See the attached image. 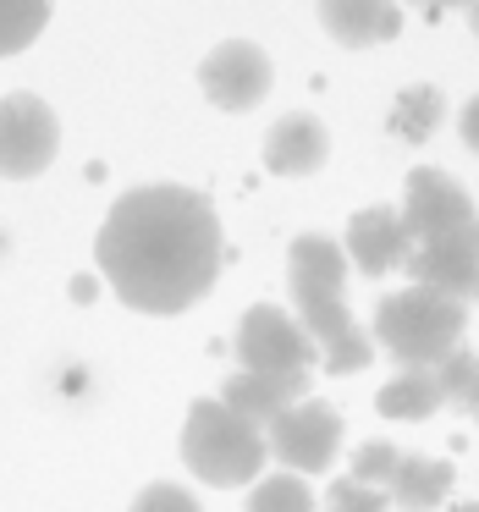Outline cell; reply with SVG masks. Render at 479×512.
Instances as JSON below:
<instances>
[{
  "instance_id": "6da1fadb",
  "label": "cell",
  "mask_w": 479,
  "mask_h": 512,
  "mask_svg": "<svg viewBox=\"0 0 479 512\" xmlns=\"http://www.w3.org/2000/svg\"><path fill=\"white\" fill-rule=\"evenodd\" d=\"M221 215L199 188L149 182L111 204L94 259L111 292L138 314H182L221 276Z\"/></svg>"
},
{
  "instance_id": "7a4b0ae2",
  "label": "cell",
  "mask_w": 479,
  "mask_h": 512,
  "mask_svg": "<svg viewBox=\"0 0 479 512\" xmlns=\"http://www.w3.org/2000/svg\"><path fill=\"white\" fill-rule=\"evenodd\" d=\"M287 292H292V320L320 347V369L358 375V369L375 364V342L347 309V254L336 237H320V232L292 237Z\"/></svg>"
},
{
  "instance_id": "3957f363",
  "label": "cell",
  "mask_w": 479,
  "mask_h": 512,
  "mask_svg": "<svg viewBox=\"0 0 479 512\" xmlns=\"http://www.w3.org/2000/svg\"><path fill=\"white\" fill-rule=\"evenodd\" d=\"M463 331H468V303L430 287H402L375 303L369 342L386 347L402 369H435L446 353L463 347Z\"/></svg>"
},
{
  "instance_id": "277c9868",
  "label": "cell",
  "mask_w": 479,
  "mask_h": 512,
  "mask_svg": "<svg viewBox=\"0 0 479 512\" xmlns=\"http://www.w3.org/2000/svg\"><path fill=\"white\" fill-rule=\"evenodd\" d=\"M182 463L210 490H237L265 474L270 446H265V430L248 424L243 413H232L221 397H199L182 419Z\"/></svg>"
},
{
  "instance_id": "5b68a950",
  "label": "cell",
  "mask_w": 479,
  "mask_h": 512,
  "mask_svg": "<svg viewBox=\"0 0 479 512\" xmlns=\"http://www.w3.org/2000/svg\"><path fill=\"white\" fill-rule=\"evenodd\" d=\"M237 364L248 375H276V380H303L314 386V364H320V347L309 342L298 320L276 303H254L237 325Z\"/></svg>"
},
{
  "instance_id": "8992f818",
  "label": "cell",
  "mask_w": 479,
  "mask_h": 512,
  "mask_svg": "<svg viewBox=\"0 0 479 512\" xmlns=\"http://www.w3.org/2000/svg\"><path fill=\"white\" fill-rule=\"evenodd\" d=\"M265 446L287 474H298V479L325 474L336 463V452H342V413L320 397H303L276 424H265Z\"/></svg>"
},
{
  "instance_id": "52a82bcc",
  "label": "cell",
  "mask_w": 479,
  "mask_h": 512,
  "mask_svg": "<svg viewBox=\"0 0 479 512\" xmlns=\"http://www.w3.org/2000/svg\"><path fill=\"white\" fill-rule=\"evenodd\" d=\"M61 149V122L39 94H6L0 100V177L6 182H34L50 171Z\"/></svg>"
},
{
  "instance_id": "ba28073f",
  "label": "cell",
  "mask_w": 479,
  "mask_h": 512,
  "mask_svg": "<svg viewBox=\"0 0 479 512\" xmlns=\"http://www.w3.org/2000/svg\"><path fill=\"white\" fill-rule=\"evenodd\" d=\"M402 226H408L413 248L435 243L446 232H463V226H479L474 193L441 166H413L408 188H402Z\"/></svg>"
},
{
  "instance_id": "9c48e42d",
  "label": "cell",
  "mask_w": 479,
  "mask_h": 512,
  "mask_svg": "<svg viewBox=\"0 0 479 512\" xmlns=\"http://www.w3.org/2000/svg\"><path fill=\"white\" fill-rule=\"evenodd\" d=\"M270 83H276V67H270V56L254 45V39H221V45L199 61L204 100H210L215 111H226V116L254 111V105L270 94Z\"/></svg>"
},
{
  "instance_id": "30bf717a",
  "label": "cell",
  "mask_w": 479,
  "mask_h": 512,
  "mask_svg": "<svg viewBox=\"0 0 479 512\" xmlns=\"http://www.w3.org/2000/svg\"><path fill=\"white\" fill-rule=\"evenodd\" d=\"M408 276H413V287L446 292L457 303H479V226L419 243L408 259Z\"/></svg>"
},
{
  "instance_id": "8fae6325",
  "label": "cell",
  "mask_w": 479,
  "mask_h": 512,
  "mask_svg": "<svg viewBox=\"0 0 479 512\" xmlns=\"http://www.w3.org/2000/svg\"><path fill=\"white\" fill-rule=\"evenodd\" d=\"M342 254H347V265H353L358 276L408 270L413 237H408V226H402V210H391V204H369V210H358L353 221H347V232H342Z\"/></svg>"
},
{
  "instance_id": "7c38bea8",
  "label": "cell",
  "mask_w": 479,
  "mask_h": 512,
  "mask_svg": "<svg viewBox=\"0 0 479 512\" xmlns=\"http://www.w3.org/2000/svg\"><path fill=\"white\" fill-rule=\"evenodd\" d=\"M320 28L342 50H375L402 34V6L397 0H314Z\"/></svg>"
},
{
  "instance_id": "4fadbf2b",
  "label": "cell",
  "mask_w": 479,
  "mask_h": 512,
  "mask_svg": "<svg viewBox=\"0 0 479 512\" xmlns=\"http://www.w3.org/2000/svg\"><path fill=\"white\" fill-rule=\"evenodd\" d=\"M325 160H331V133H325V122L309 111L281 116L265 133V166L276 171V177H314Z\"/></svg>"
},
{
  "instance_id": "5bb4252c",
  "label": "cell",
  "mask_w": 479,
  "mask_h": 512,
  "mask_svg": "<svg viewBox=\"0 0 479 512\" xmlns=\"http://www.w3.org/2000/svg\"><path fill=\"white\" fill-rule=\"evenodd\" d=\"M309 397V386L303 380H276V375H248V369H237V375H226L221 380V402L232 413H243L248 424H276L281 413L292 408V402H303Z\"/></svg>"
},
{
  "instance_id": "9a60e30c",
  "label": "cell",
  "mask_w": 479,
  "mask_h": 512,
  "mask_svg": "<svg viewBox=\"0 0 479 512\" xmlns=\"http://www.w3.org/2000/svg\"><path fill=\"white\" fill-rule=\"evenodd\" d=\"M446 496H452V463H446V457L402 452L397 474H391V485H386L391 512H435Z\"/></svg>"
},
{
  "instance_id": "2e32d148",
  "label": "cell",
  "mask_w": 479,
  "mask_h": 512,
  "mask_svg": "<svg viewBox=\"0 0 479 512\" xmlns=\"http://www.w3.org/2000/svg\"><path fill=\"white\" fill-rule=\"evenodd\" d=\"M375 408L386 413V419L419 424V419H430L435 408H446V397H441L435 369H397V375L375 391Z\"/></svg>"
},
{
  "instance_id": "e0dca14e",
  "label": "cell",
  "mask_w": 479,
  "mask_h": 512,
  "mask_svg": "<svg viewBox=\"0 0 479 512\" xmlns=\"http://www.w3.org/2000/svg\"><path fill=\"white\" fill-rule=\"evenodd\" d=\"M446 116V94L435 89V83H413V89L397 94V105H391V133L402 138V144H424V138L441 127Z\"/></svg>"
},
{
  "instance_id": "ac0fdd59",
  "label": "cell",
  "mask_w": 479,
  "mask_h": 512,
  "mask_svg": "<svg viewBox=\"0 0 479 512\" xmlns=\"http://www.w3.org/2000/svg\"><path fill=\"white\" fill-rule=\"evenodd\" d=\"M243 512H320V496L309 490V479H298V474L281 468V474L254 479V485H248Z\"/></svg>"
},
{
  "instance_id": "d6986e66",
  "label": "cell",
  "mask_w": 479,
  "mask_h": 512,
  "mask_svg": "<svg viewBox=\"0 0 479 512\" xmlns=\"http://www.w3.org/2000/svg\"><path fill=\"white\" fill-rule=\"evenodd\" d=\"M50 23V0H0V61L28 50Z\"/></svg>"
},
{
  "instance_id": "ffe728a7",
  "label": "cell",
  "mask_w": 479,
  "mask_h": 512,
  "mask_svg": "<svg viewBox=\"0 0 479 512\" xmlns=\"http://www.w3.org/2000/svg\"><path fill=\"white\" fill-rule=\"evenodd\" d=\"M435 380H441L446 408H457V413H463V408H468V397H474V380H479V353H468V347L446 353L441 364H435Z\"/></svg>"
},
{
  "instance_id": "44dd1931",
  "label": "cell",
  "mask_w": 479,
  "mask_h": 512,
  "mask_svg": "<svg viewBox=\"0 0 479 512\" xmlns=\"http://www.w3.org/2000/svg\"><path fill=\"white\" fill-rule=\"evenodd\" d=\"M397 463H402V446H391V441H364V446L353 452V468H347V479L386 490L391 474H397Z\"/></svg>"
},
{
  "instance_id": "7402d4cb",
  "label": "cell",
  "mask_w": 479,
  "mask_h": 512,
  "mask_svg": "<svg viewBox=\"0 0 479 512\" xmlns=\"http://www.w3.org/2000/svg\"><path fill=\"white\" fill-rule=\"evenodd\" d=\"M325 512H391V501H386V490H375V485L336 479V485L325 490Z\"/></svg>"
},
{
  "instance_id": "603a6c76",
  "label": "cell",
  "mask_w": 479,
  "mask_h": 512,
  "mask_svg": "<svg viewBox=\"0 0 479 512\" xmlns=\"http://www.w3.org/2000/svg\"><path fill=\"white\" fill-rule=\"evenodd\" d=\"M127 512H204V507H199V496H193V490L171 485V479H155V485L138 490Z\"/></svg>"
},
{
  "instance_id": "cb8c5ba5",
  "label": "cell",
  "mask_w": 479,
  "mask_h": 512,
  "mask_svg": "<svg viewBox=\"0 0 479 512\" xmlns=\"http://www.w3.org/2000/svg\"><path fill=\"white\" fill-rule=\"evenodd\" d=\"M457 133H463V144L479 155V94L463 105V116H457Z\"/></svg>"
},
{
  "instance_id": "d4e9b609",
  "label": "cell",
  "mask_w": 479,
  "mask_h": 512,
  "mask_svg": "<svg viewBox=\"0 0 479 512\" xmlns=\"http://www.w3.org/2000/svg\"><path fill=\"white\" fill-rule=\"evenodd\" d=\"M463 413H468V419L479 424V380H474V397H468V408H463Z\"/></svg>"
},
{
  "instance_id": "484cf974",
  "label": "cell",
  "mask_w": 479,
  "mask_h": 512,
  "mask_svg": "<svg viewBox=\"0 0 479 512\" xmlns=\"http://www.w3.org/2000/svg\"><path fill=\"white\" fill-rule=\"evenodd\" d=\"M419 6H474V0H419Z\"/></svg>"
},
{
  "instance_id": "4316f807",
  "label": "cell",
  "mask_w": 479,
  "mask_h": 512,
  "mask_svg": "<svg viewBox=\"0 0 479 512\" xmlns=\"http://www.w3.org/2000/svg\"><path fill=\"white\" fill-rule=\"evenodd\" d=\"M468 28H474V39H479V0L468 6Z\"/></svg>"
},
{
  "instance_id": "83f0119b",
  "label": "cell",
  "mask_w": 479,
  "mask_h": 512,
  "mask_svg": "<svg viewBox=\"0 0 479 512\" xmlns=\"http://www.w3.org/2000/svg\"><path fill=\"white\" fill-rule=\"evenodd\" d=\"M457 512H479V501H463V507H457Z\"/></svg>"
}]
</instances>
